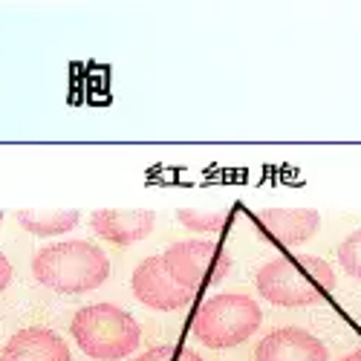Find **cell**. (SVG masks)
Masks as SVG:
<instances>
[{"instance_id": "9a60e30c", "label": "cell", "mask_w": 361, "mask_h": 361, "mask_svg": "<svg viewBox=\"0 0 361 361\" xmlns=\"http://www.w3.org/2000/svg\"><path fill=\"white\" fill-rule=\"evenodd\" d=\"M9 281H12V266H9L6 255L0 252V292H4V289L9 286Z\"/></svg>"}, {"instance_id": "8992f818", "label": "cell", "mask_w": 361, "mask_h": 361, "mask_svg": "<svg viewBox=\"0 0 361 361\" xmlns=\"http://www.w3.org/2000/svg\"><path fill=\"white\" fill-rule=\"evenodd\" d=\"M133 295L142 300L145 307L159 310V312H173V310H185L191 304L194 292L185 289L183 283H176L171 272L165 269L162 257H147L136 266L133 272Z\"/></svg>"}, {"instance_id": "7a4b0ae2", "label": "cell", "mask_w": 361, "mask_h": 361, "mask_svg": "<svg viewBox=\"0 0 361 361\" xmlns=\"http://www.w3.org/2000/svg\"><path fill=\"white\" fill-rule=\"evenodd\" d=\"M336 289L333 266L312 255L275 257L257 272V292L278 307H310Z\"/></svg>"}, {"instance_id": "52a82bcc", "label": "cell", "mask_w": 361, "mask_h": 361, "mask_svg": "<svg viewBox=\"0 0 361 361\" xmlns=\"http://www.w3.org/2000/svg\"><path fill=\"white\" fill-rule=\"evenodd\" d=\"M154 223L157 214L147 208H99L90 217V228L113 246L139 243L154 231Z\"/></svg>"}, {"instance_id": "5bb4252c", "label": "cell", "mask_w": 361, "mask_h": 361, "mask_svg": "<svg viewBox=\"0 0 361 361\" xmlns=\"http://www.w3.org/2000/svg\"><path fill=\"white\" fill-rule=\"evenodd\" d=\"M133 361H202V358H200V353H194L188 347H154Z\"/></svg>"}, {"instance_id": "2e32d148", "label": "cell", "mask_w": 361, "mask_h": 361, "mask_svg": "<svg viewBox=\"0 0 361 361\" xmlns=\"http://www.w3.org/2000/svg\"><path fill=\"white\" fill-rule=\"evenodd\" d=\"M341 361H361V347H358V350H353L350 355H344Z\"/></svg>"}, {"instance_id": "e0dca14e", "label": "cell", "mask_w": 361, "mask_h": 361, "mask_svg": "<svg viewBox=\"0 0 361 361\" xmlns=\"http://www.w3.org/2000/svg\"><path fill=\"white\" fill-rule=\"evenodd\" d=\"M0 220H4V212H0Z\"/></svg>"}, {"instance_id": "8fae6325", "label": "cell", "mask_w": 361, "mask_h": 361, "mask_svg": "<svg viewBox=\"0 0 361 361\" xmlns=\"http://www.w3.org/2000/svg\"><path fill=\"white\" fill-rule=\"evenodd\" d=\"M78 220H81L78 212H35V208H20L18 212V223L38 237L64 234V231L75 228Z\"/></svg>"}, {"instance_id": "3957f363", "label": "cell", "mask_w": 361, "mask_h": 361, "mask_svg": "<svg viewBox=\"0 0 361 361\" xmlns=\"http://www.w3.org/2000/svg\"><path fill=\"white\" fill-rule=\"evenodd\" d=\"M70 333L78 347L96 361H118L139 350L142 326L136 318L113 304H93L75 312Z\"/></svg>"}, {"instance_id": "277c9868", "label": "cell", "mask_w": 361, "mask_h": 361, "mask_svg": "<svg viewBox=\"0 0 361 361\" xmlns=\"http://www.w3.org/2000/svg\"><path fill=\"white\" fill-rule=\"evenodd\" d=\"M263 312L255 304V298L237 295V292H223L200 304L194 315V336L212 350H228L243 344L255 329L260 326Z\"/></svg>"}, {"instance_id": "7c38bea8", "label": "cell", "mask_w": 361, "mask_h": 361, "mask_svg": "<svg viewBox=\"0 0 361 361\" xmlns=\"http://www.w3.org/2000/svg\"><path fill=\"white\" fill-rule=\"evenodd\" d=\"M179 223L188 226V228H197V231H217L226 226V212H194V208H179L176 212Z\"/></svg>"}, {"instance_id": "ba28073f", "label": "cell", "mask_w": 361, "mask_h": 361, "mask_svg": "<svg viewBox=\"0 0 361 361\" xmlns=\"http://www.w3.org/2000/svg\"><path fill=\"white\" fill-rule=\"evenodd\" d=\"M257 361H326V347L307 329L298 326H281L272 329L255 350Z\"/></svg>"}, {"instance_id": "9c48e42d", "label": "cell", "mask_w": 361, "mask_h": 361, "mask_svg": "<svg viewBox=\"0 0 361 361\" xmlns=\"http://www.w3.org/2000/svg\"><path fill=\"white\" fill-rule=\"evenodd\" d=\"M0 361H73V355L67 341L55 336L52 329L29 326L6 341Z\"/></svg>"}, {"instance_id": "30bf717a", "label": "cell", "mask_w": 361, "mask_h": 361, "mask_svg": "<svg viewBox=\"0 0 361 361\" xmlns=\"http://www.w3.org/2000/svg\"><path fill=\"white\" fill-rule=\"evenodd\" d=\"M257 217L263 231L283 246L307 243L321 226V214L315 208H263Z\"/></svg>"}, {"instance_id": "5b68a950", "label": "cell", "mask_w": 361, "mask_h": 361, "mask_svg": "<svg viewBox=\"0 0 361 361\" xmlns=\"http://www.w3.org/2000/svg\"><path fill=\"white\" fill-rule=\"evenodd\" d=\"M162 263L171 272L176 283L197 292L205 286H214L228 278L231 272V257L220 243H208V240H185V243H173Z\"/></svg>"}, {"instance_id": "4fadbf2b", "label": "cell", "mask_w": 361, "mask_h": 361, "mask_svg": "<svg viewBox=\"0 0 361 361\" xmlns=\"http://www.w3.org/2000/svg\"><path fill=\"white\" fill-rule=\"evenodd\" d=\"M338 263L344 266V272L361 281V228L353 231L344 243L338 246Z\"/></svg>"}, {"instance_id": "6da1fadb", "label": "cell", "mask_w": 361, "mask_h": 361, "mask_svg": "<svg viewBox=\"0 0 361 361\" xmlns=\"http://www.w3.org/2000/svg\"><path fill=\"white\" fill-rule=\"evenodd\" d=\"M32 275L47 289L81 295L99 289L107 281L110 260L90 240H67V243H52L35 255Z\"/></svg>"}]
</instances>
